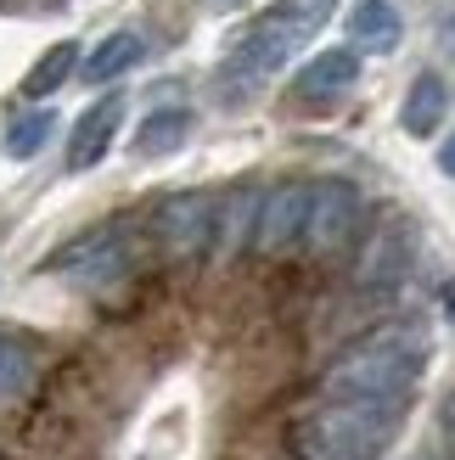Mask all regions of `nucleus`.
<instances>
[{"instance_id":"obj_1","label":"nucleus","mask_w":455,"mask_h":460,"mask_svg":"<svg viewBox=\"0 0 455 460\" xmlns=\"http://www.w3.org/2000/svg\"><path fill=\"white\" fill-rule=\"evenodd\" d=\"M427 365V337L416 326H382L366 342H354L326 371V399H394L405 404L411 387L422 382Z\"/></svg>"},{"instance_id":"obj_2","label":"nucleus","mask_w":455,"mask_h":460,"mask_svg":"<svg viewBox=\"0 0 455 460\" xmlns=\"http://www.w3.org/2000/svg\"><path fill=\"white\" fill-rule=\"evenodd\" d=\"M405 404L394 399H326L299 421L292 444L309 460H377L394 444Z\"/></svg>"},{"instance_id":"obj_3","label":"nucleus","mask_w":455,"mask_h":460,"mask_svg":"<svg viewBox=\"0 0 455 460\" xmlns=\"http://www.w3.org/2000/svg\"><path fill=\"white\" fill-rule=\"evenodd\" d=\"M360 230V191L349 180H315L309 186V225L304 247L309 252H343Z\"/></svg>"},{"instance_id":"obj_4","label":"nucleus","mask_w":455,"mask_h":460,"mask_svg":"<svg viewBox=\"0 0 455 460\" xmlns=\"http://www.w3.org/2000/svg\"><path fill=\"white\" fill-rule=\"evenodd\" d=\"M304 225H309V186L287 180V186H276V191L264 197L259 225H254V242H259V252H292V247L304 242Z\"/></svg>"},{"instance_id":"obj_5","label":"nucleus","mask_w":455,"mask_h":460,"mask_svg":"<svg viewBox=\"0 0 455 460\" xmlns=\"http://www.w3.org/2000/svg\"><path fill=\"white\" fill-rule=\"evenodd\" d=\"M157 236H164V247L174 252V259H197L202 247H209L214 236V202L209 197H169L164 208H157Z\"/></svg>"},{"instance_id":"obj_6","label":"nucleus","mask_w":455,"mask_h":460,"mask_svg":"<svg viewBox=\"0 0 455 460\" xmlns=\"http://www.w3.org/2000/svg\"><path fill=\"white\" fill-rule=\"evenodd\" d=\"M354 79H360V51H343V45H332V51L309 57V62L299 67L292 90H299L304 102H332V96H343Z\"/></svg>"},{"instance_id":"obj_7","label":"nucleus","mask_w":455,"mask_h":460,"mask_svg":"<svg viewBox=\"0 0 455 460\" xmlns=\"http://www.w3.org/2000/svg\"><path fill=\"white\" fill-rule=\"evenodd\" d=\"M349 40H354V51L388 57L394 45L405 40V22H399V6H394V0H360V6L349 12Z\"/></svg>"},{"instance_id":"obj_8","label":"nucleus","mask_w":455,"mask_h":460,"mask_svg":"<svg viewBox=\"0 0 455 460\" xmlns=\"http://www.w3.org/2000/svg\"><path fill=\"white\" fill-rule=\"evenodd\" d=\"M51 270L62 275H79V281H107V275L124 270V247L112 242V230H96V236H85L62 252V259H51Z\"/></svg>"},{"instance_id":"obj_9","label":"nucleus","mask_w":455,"mask_h":460,"mask_svg":"<svg viewBox=\"0 0 455 460\" xmlns=\"http://www.w3.org/2000/svg\"><path fill=\"white\" fill-rule=\"evenodd\" d=\"M444 107H450V90L439 74H416L411 90H405V107H399V124L405 135H416V141H427L439 124H444Z\"/></svg>"},{"instance_id":"obj_10","label":"nucleus","mask_w":455,"mask_h":460,"mask_svg":"<svg viewBox=\"0 0 455 460\" xmlns=\"http://www.w3.org/2000/svg\"><path fill=\"white\" fill-rule=\"evenodd\" d=\"M405 259H411V230L394 219V225H382L377 236H371L366 264H360V287H388V281H399Z\"/></svg>"},{"instance_id":"obj_11","label":"nucleus","mask_w":455,"mask_h":460,"mask_svg":"<svg viewBox=\"0 0 455 460\" xmlns=\"http://www.w3.org/2000/svg\"><path fill=\"white\" fill-rule=\"evenodd\" d=\"M119 102H102V107H90L85 119H79V129H74V141H67V169H90L96 157L107 152V141H112V129H119Z\"/></svg>"},{"instance_id":"obj_12","label":"nucleus","mask_w":455,"mask_h":460,"mask_svg":"<svg viewBox=\"0 0 455 460\" xmlns=\"http://www.w3.org/2000/svg\"><path fill=\"white\" fill-rule=\"evenodd\" d=\"M186 129H192V119H186L180 107H169V112H152V119H147V129H141V141H135V146H141L147 157H157V152H174L180 141H186Z\"/></svg>"},{"instance_id":"obj_13","label":"nucleus","mask_w":455,"mask_h":460,"mask_svg":"<svg viewBox=\"0 0 455 460\" xmlns=\"http://www.w3.org/2000/svg\"><path fill=\"white\" fill-rule=\"evenodd\" d=\"M29 382H34V354L22 349V342L0 337V404H6V399H17Z\"/></svg>"},{"instance_id":"obj_14","label":"nucleus","mask_w":455,"mask_h":460,"mask_svg":"<svg viewBox=\"0 0 455 460\" xmlns=\"http://www.w3.org/2000/svg\"><path fill=\"white\" fill-rule=\"evenodd\" d=\"M135 57H141V40H135V34H112V40L102 45V51L90 57V67H85V74L102 84V79H112V74H124V67H129Z\"/></svg>"},{"instance_id":"obj_15","label":"nucleus","mask_w":455,"mask_h":460,"mask_svg":"<svg viewBox=\"0 0 455 460\" xmlns=\"http://www.w3.org/2000/svg\"><path fill=\"white\" fill-rule=\"evenodd\" d=\"M45 135H51V112H29V119H17L12 135H6V152L12 157H29L45 146Z\"/></svg>"},{"instance_id":"obj_16","label":"nucleus","mask_w":455,"mask_h":460,"mask_svg":"<svg viewBox=\"0 0 455 460\" xmlns=\"http://www.w3.org/2000/svg\"><path fill=\"white\" fill-rule=\"evenodd\" d=\"M67 67H74V45H57V51L29 74V84H22V90H29V96H45V90H57V84H62Z\"/></svg>"},{"instance_id":"obj_17","label":"nucleus","mask_w":455,"mask_h":460,"mask_svg":"<svg viewBox=\"0 0 455 460\" xmlns=\"http://www.w3.org/2000/svg\"><path fill=\"white\" fill-rule=\"evenodd\" d=\"M439 169H444V174H450V180H455V135H450V141H444V146H439Z\"/></svg>"},{"instance_id":"obj_18","label":"nucleus","mask_w":455,"mask_h":460,"mask_svg":"<svg viewBox=\"0 0 455 460\" xmlns=\"http://www.w3.org/2000/svg\"><path fill=\"white\" fill-rule=\"evenodd\" d=\"M444 444H450V455H455V399L444 404Z\"/></svg>"}]
</instances>
